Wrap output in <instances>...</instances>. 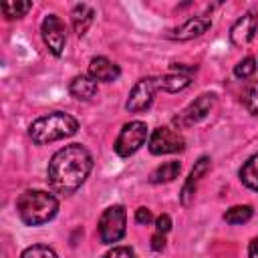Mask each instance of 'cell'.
Returning <instances> with one entry per match:
<instances>
[{
  "label": "cell",
  "instance_id": "6da1fadb",
  "mask_svg": "<svg viewBox=\"0 0 258 258\" xmlns=\"http://www.w3.org/2000/svg\"><path fill=\"white\" fill-rule=\"evenodd\" d=\"M93 169V157L81 143H71L58 149L48 163L46 179L54 194L71 196L75 194Z\"/></svg>",
  "mask_w": 258,
  "mask_h": 258
},
{
  "label": "cell",
  "instance_id": "7a4b0ae2",
  "mask_svg": "<svg viewBox=\"0 0 258 258\" xmlns=\"http://www.w3.org/2000/svg\"><path fill=\"white\" fill-rule=\"evenodd\" d=\"M18 218L26 226H42L58 212V200L44 189H26L16 200Z\"/></svg>",
  "mask_w": 258,
  "mask_h": 258
},
{
  "label": "cell",
  "instance_id": "3957f363",
  "mask_svg": "<svg viewBox=\"0 0 258 258\" xmlns=\"http://www.w3.org/2000/svg\"><path fill=\"white\" fill-rule=\"evenodd\" d=\"M79 129V121L62 111H52L48 115H42L34 119L28 127V135L36 145H46L64 137L75 135Z\"/></svg>",
  "mask_w": 258,
  "mask_h": 258
},
{
  "label": "cell",
  "instance_id": "277c9868",
  "mask_svg": "<svg viewBox=\"0 0 258 258\" xmlns=\"http://www.w3.org/2000/svg\"><path fill=\"white\" fill-rule=\"evenodd\" d=\"M127 230V212L123 206H109L97 224V232H99V240L103 244H113L119 242L125 236Z\"/></svg>",
  "mask_w": 258,
  "mask_h": 258
},
{
  "label": "cell",
  "instance_id": "5b68a950",
  "mask_svg": "<svg viewBox=\"0 0 258 258\" xmlns=\"http://www.w3.org/2000/svg\"><path fill=\"white\" fill-rule=\"evenodd\" d=\"M145 139H147V125L143 121H129L121 127L113 143V149L119 157H129L143 147Z\"/></svg>",
  "mask_w": 258,
  "mask_h": 258
},
{
  "label": "cell",
  "instance_id": "8992f818",
  "mask_svg": "<svg viewBox=\"0 0 258 258\" xmlns=\"http://www.w3.org/2000/svg\"><path fill=\"white\" fill-rule=\"evenodd\" d=\"M185 149V139L171 127H157L149 137V151L153 155H167Z\"/></svg>",
  "mask_w": 258,
  "mask_h": 258
},
{
  "label": "cell",
  "instance_id": "52a82bcc",
  "mask_svg": "<svg viewBox=\"0 0 258 258\" xmlns=\"http://www.w3.org/2000/svg\"><path fill=\"white\" fill-rule=\"evenodd\" d=\"M216 105V95L214 93H202L200 97H196L181 113H177L173 117V123L177 127H189L200 123L204 117H208V113L212 111V107Z\"/></svg>",
  "mask_w": 258,
  "mask_h": 258
},
{
  "label": "cell",
  "instance_id": "ba28073f",
  "mask_svg": "<svg viewBox=\"0 0 258 258\" xmlns=\"http://www.w3.org/2000/svg\"><path fill=\"white\" fill-rule=\"evenodd\" d=\"M40 34H42V40H44L46 48L54 56H60L62 50H64V44H67V26H64V22L56 14H48V16H44V20L40 24Z\"/></svg>",
  "mask_w": 258,
  "mask_h": 258
},
{
  "label": "cell",
  "instance_id": "9c48e42d",
  "mask_svg": "<svg viewBox=\"0 0 258 258\" xmlns=\"http://www.w3.org/2000/svg\"><path fill=\"white\" fill-rule=\"evenodd\" d=\"M157 89V77H145V79H139L129 97H127V103H125V109L129 113H141L145 109H149V105L153 103V95H155Z\"/></svg>",
  "mask_w": 258,
  "mask_h": 258
},
{
  "label": "cell",
  "instance_id": "30bf717a",
  "mask_svg": "<svg viewBox=\"0 0 258 258\" xmlns=\"http://www.w3.org/2000/svg\"><path fill=\"white\" fill-rule=\"evenodd\" d=\"M210 167H212V159H210L208 155H202V157L194 163V167H191V171H189V175H187V179L183 181L181 191H179L181 206H189V204L194 202V196H196V191H198V183H200L202 177L210 171Z\"/></svg>",
  "mask_w": 258,
  "mask_h": 258
},
{
  "label": "cell",
  "instance_id": "8fae6325",
  "mask_svg": "<svg viewBox=\"0 0 258 258\" xmlns=\"http://www.w3.org/2000/svg\"><path fill=\"white\" fill-rule=\"evenodd\" d=\"M258 30V14L256 12H246L244 16H240L232 28H230V40L234 46H246L254 40Z\"/></svg>",
  "mask_w": 258,
  "mask_h": 258
},
{
  "label": "cell",
  "instance_id": "7c38bea8",
  "mask_svg": "<svg viewBox=\"0 0 258 258\" xmlns=\"http://www.w3.org/2000/svg\"><path fill=\"white\" fill-rule=\"evenodd\" d=\"M210 26H212V18L210 16H191L171 32V38H175V40H191L196 36H202Z\"/></svg>",
  "mask_w": 258,
  "mask_h": 258
},
{
  "label": "cell",
  "instance_id": "4fadbf2b",
  "mask_svg": "<svg viewBox=\"0 0 258 258\" xmlns=\"http://www.w3.org/2000/svg\"><path fill=\"white\" fill-rule=\"evenodd\" d=\"M119 75H121V69L107 56H95L89 62V77H93L95 81L113 83L119 79Z\"/></svg>",
  "mask_w": 258,
  "mask_h": 258
},
{
  "label": "cell",
  "instance_id": "5bb4252c",
  "mask_svg": "<svg viewBox=\"0 0 258 258\" xmlns=\"http://www.w3.org/2000/svg\"><path fill=\"white\" fill-rule=\"evenodd\" d=\"M69 93L79 101H89L97 95V81L89 75H79L69 83Z\"/></svg>",
  "mask_w": 258,
  "mask_h": 258
},
{
  "label": "cell",
  "instance_id": "9a60e30c",
  "mask_svg": "<svg viewBox=\"0 0 258 258\" xmlns=\"http://www.w3.org/2000/svg\"><path fill=\"white\" fill-rule=\"evenodd\" d=\"M95 20V10L89 4H77L71 12V24L77 32V36H85Z\"/></svg>",
  "mask_w": 258,
  "mask_h": 258
},
{
  "label": "cell",
  "instance_id": "2e32d148",
  "mask_svg": "<svg viewBox=\"0 0 258 258\" xmlns=\"http://www.w3.org/2000/svg\"><path fill=\"white\" fill-rule=\"evenodd\" d=\"M191 77L189 75H181V73H167L157 77V89L165 91V93H179L185 87H189Z\"/></svg>",
  "mask_w": 258,
  "mask_h": 258
},
{
  "label": "cell",
  "instance_id": "e0dca14e",
  "mask_svg": "<svg viewBox=\"0 0 258 258\" xmlns=\"http://www.w3.org/2000/svg\"><path fill=\"white\" fill-rule=\"evenodd\" d=\"M181 171V163L179 161H165L161 163L159 167H155L151 173H149V183H167V181H173Z\"/></svg>",
  "mask_w": 258,
  "mask_h": 258
},
{
  "label": "cell",
  "instance_id": "ac0fdd59",
  "mask_svg": "<svg viewBox=\"0 0 258 258\" xmlns=\"http://www.w3.org/2000/svg\"><path fill=\"white\" fill-rule=\"evenodd\" d=\"M238 175H240V181H242L248 189L258 191V153L252 155V157L240 167Z\"/></svg>",
  "mask_w": 258,
  "mask_h": 258
},
{
  "label": "cell",
  "instance_id": "d6986e66",
  "mask_svg": "<svg viewBox=\"0 0 258 258\" xmlns=\"http://www.w3.org/2000/svg\"><path fill=\"white\" fill-rule=\"evenodd\" d=\"M252 214H254L252 206H232L230 210H226L224 220L232 226H238V224H246L252 218Z\"/></svg>",
  "mask_w": 258,
  "mask_h": 258
},
{
  "label": "cell",
  "instance_id": "ffe728a7",
  "mask_svg": "<svg viewBox=\"0 0 258 258\" xmlns=\"http://www.w3.org/2000/svg\"><path fill=\"white\" fill-rule=\"evenodd\" d=\"M30 8H32V2H4L2 4V14L8 20H14V18L26 16V12Z\"/></svg>",
  "mask_w": 258,
  "mask_h": 258
},
{
  "label": "cell",
  "instance_id": "44dd1931",
  "mask_svg": "<svg viewBox=\"0 0 258 258\" xmlns=\"http://www.w3.org/2000/svg\"><path fill=\"white\" fill-rule=\"evenodd\" d=\"M20 258H58L56 252L50 248V246H44V244H34V246H28Z\"/></svg>",
  "mask_w": 258,
  "mask_h": 258
},
{
  "label": "cell",
  "instance_id": "7402d4cb",
  "mask_svg": "<svg viewBox=\"0 0 258 258\" xmlns=\"http://www.w3.org/2000/svg\"><path fill=\"white\" fill-rule=\"evenodd\" d=\"M254 73H256V58L254 56H246L234 67V77H238V79H250Z\"/></svg>",
  "mask_w": 258,
  "mask_h": 258
},
{
  "label": "cell",
  "instance_id": "603a6c76",
  "mask_svg": "<svg viewBox=\"0 0 258 258\" xmlns=\"http://www.w3.org/2000/svg\"><path fill=\"white\" fill-rule=\"evenodd\" d=\"M242 101H244V107H246L254 117H258V83L250 85V87L244 91Z\"/></svg>",
  "mask_w": 258,
  "mask_h": 258
},
{
  "label": "cell",
  "instance_id": "cb8c5ba5",
  "mask_svg": "<svg viewBox=\"0 0 258 258\" xmlns=\"http://www.w3.org/2000/svg\"><path fill=\"white\" fill-rule=\"evenodd\" d=\"M105 258H135V252L127 246H115L105 254Z\"/></svg>",
  "mask_w": 258,
  "mask_h": 258
},
{
  "label": "cell",
  "instance_id": "d4e9b609",
  "mask_svg": "<svg viewBox=\"0 0 258 258\" xmlns=\"http://www.w3.org/2000/svg\"><path fill=\"white\" fill-rule=\"evenodd\" d=\"M171 218L167 216V214H161V216H157L155 218V232H159V234H167L169 230H171Z\"/></svg>",
  "mask_w": 258,
  "mask_h": 258
},
{
  "label": "cell",
  "instance_id": "484cf974",
  "mask_svg": "<svg viewBox=\"0 0 258 258\" xmlns=\"http://www.w3.org/2000/svg\"><path fill=\"white\" fill-rule=\"evenodd\" d=\"M135 222L141 224V226H147L149 222H153L151 210H147V208H137V210H135Z\"/></svg>",
  "mask_w": 258,
  "mask_h": 258
},
{
  "label": "cell",
  "instance_id": "4316f807",
  "mask_svg": "<svg viewBox=\"0 0 258 258\" xmlns=\"http://www.w3.org/2000/svg\"><path fill=\"white\" fill-rule=\"evenodd\" d=\"M163 248H165V234L155 232V234L151 236V250H153V252H161Z\"/></svg>",
  "mask_w": 258,
  "mask_h": 258
},
{
  "label": "cell",
  "instance_id": "83f0119b",
  "mask_svg": "<svg viewBox=\"0 0 258 258\" xmlns=\"http://www.w3.org/2000/svg\"><path fill=\"white\" fill-rule=\"evenodd\" d=\"M248 258H258V238H254L248 246Z\"/></svg>",
  "mask_w": 258,
  "mask_h": 258
}]
</instances>
